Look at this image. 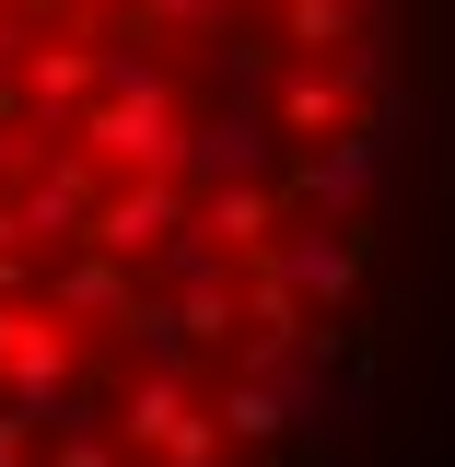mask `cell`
Masks as SVG:
<instances>
[{
  "label": "cell",
  "instance_id": "obj_2",
  "mask_svg": "<svg viewBox=\"0 0 455 467\" xmlns=\"http://www.w3.org/2000/svg\"><path fill=\"white\" fill-rule=\"evenodd\" d=\"M222 420H233V432H281V398H269V386H233Z\"/></svg>",
  "mask_w": 455,
  "mask_h": 467
},
{
  "label": "cell",
  "instance_id": "obj_3",
  "mask_svg": "<svg viewBox=\"0 0 455 467\" xmlns=\"http://www.w3.org/2000/svg\"><path fill=\"white\" fill-rule=\"evenodd\" d=\"M36 432H47L36 409H12V398H0V467H24V444H36Z\"/></svg>",
  "mask_w": 455,
  "mask_h": 467
},
{
  "label": "cell",
  "instance_id": "obj_1",
  "mask_svg": "<svg viewBox=\"0 0 455 467\" xmlns=\"http://www.w3.org/2000/svg\"><path fill=\"white\" fill-rule=\"evenodd\" d=\"M58 316H129V281H117L106 245H82V257L58 269Z\"/></svg>",
  "mask_w": 455,
  "mask_h": 467
},
{
  "label": "cell",
  "instance_id": "obj_4",
  "mask_svg": "<svg viewBox=\"0 0 455 467\" xmlns=\"http://www.w3.org/2000/svg\"><path fill=\"white\" fill-rule=\"evenodd\" d=\"M58 467H117V456L94 444V432H70V444H58Z\"/></svg>",
  "mask_w": 455,
  "mask_h": 467
}]
</instances>
